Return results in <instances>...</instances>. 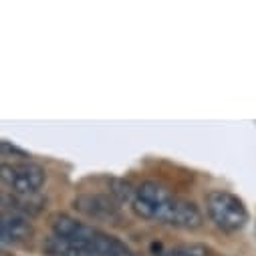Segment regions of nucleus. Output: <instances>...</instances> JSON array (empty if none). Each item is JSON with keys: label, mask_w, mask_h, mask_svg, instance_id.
Segmentation results:
<instances>
[{"label": "nucleus", "mask_w": 256, "mask_h": 256, "mask_svg": "<svg viewBox=\"0 0 256 256\" xmlns=\"http://www.w3.org/2000/svg\"><path fill=\"white\" fill-rule=\"evenodd\" d=\"M0 236L2 244H22L34 236V226L30 218L18 210H2V220H0Z\"/></svg>", "instance_id": "nucleus-6"}, {"label": "nucleus", "mask_w": 256, "mask_h": 256, "mask_svg": "<svg viewBox=\"0 0 256 256\" xmlns=\"http://www.w3.org/2000/svg\"><path fill=\"white\" fill-rule=\"evenodd\" d=\"M0 180L18 198L34 196L46 182V172L42 166L34 162L20 164H2L0 168Z\"/></svg>", "instance_id": "nucleus-4"}, {"label": "nucleus", "mask_w": 256, "mask_h": 256, "mask_svg": "<svg viewBox=\"0 0 256 256\" xmlns=\"http://www.w3.org/2000/svg\"><path fill=\"white\" fill-rule=\"evenodd\" d=\"M48 226L52 234L42 242L46 256H138L117 236L69 214L54 212Z\"/></svg>", "instance_id": "nucleus-1"}, {"label": "nucleus", "mask_w": 256, "mask_h": 256, "mask_svg": "<svg viewBox=\"0 0 256 256\" xmlns=\"http://www.w3.org/2000/svg\"><path fill=\"white\" fill-rule=\"evenodd\" d=\"M109 194L119 204H130L132 206V202L136 198V186L130 184L127 180H121V178H111L109 180Z\"/></svg>", "instance_id": "nucleus-7"}, {"label": "nucleus", "mask_w": 256, "mask_h": 256, "mask_svg": "<svg viewBox=\"0 0 256 256\" xmlns=\"http://www.w3.org/2000/svg\"><path fill=\"white\" fill-rule=\"evenodd\" d=\"M132 210L138 218L160 222L182 230H198L204 224V214L196 202L182 198L156 180H146L136 186Z\"/></svg>", "instance_id": "nucleus-2"}, {"label": "nucleus", "mask_w": 256, "mask_h": 256, "mask_svg": "<svg viewBox=\"0 0 256 256\" xmlns=\"http://www.w3.org/2000/svg\"><path fill=\"white\" fill-rule=\"evenodd\" d=\"M204 204H206V214L210 222L226 234L240 232L250 220L244 200L232 194V192L212 190L204 196Z\"/></svg>", "instance_id": "nucleus-3"}, {"label": "nucleus", "mask_w": 256, "mask_h": 256, "mask_svg": "<svg viewBox=\"0 0 256 256\" xmlns=\"http://www.w3.org/2000/svg\"><path fill=\"white\" fill-rule=\"evenodd\" d=\"M71 206L85 216L91 222H101V224H121L123 222V212L121 204L111 196V194H99V192H85L73 198Z\"/></svg>", "instance_id": "nucleus-5"}, {"label": "nucleus", "mask_w": 256, "mask_h": 256, "mask_svg": "<svg viewBox=\"0 0 256 256\" xmlns=\"http://www.w3.org/2000/svg\"><path fill=\"white\" fill-rule=\"evenodd\" d=\"M154 256H206L204 246H174V248H164L162 244H154Z\"/></svg>", "instance_id": "nucleus-8"}, {"label": "nucleus", "mask_w": 256, "mask_h": 256, "mask_svg": "<svg viewBox=\"0 0 256 256\" xmlns=\"http://www.w3.org/2000/svg\"><path fill=\"white\" fill-rule=\"evenodd\" d=\"M0 150H2V156H4V158H8V156H16V158H20V160H24V162L30 158V154H26L24 150H20V148L12 146V144H10V142H6V140L0 142Z\"/></svg>", "instance_id": "nucleus-9"}]
</instances>
